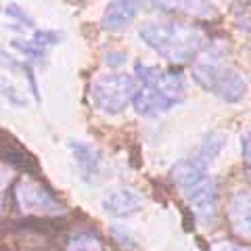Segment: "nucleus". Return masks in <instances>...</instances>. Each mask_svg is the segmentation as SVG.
I'll use <instances>...</instances> for the list:
<instances>
[{
	"label": "nucleus",
	"mask_w": 251,
	"mask_h": 251,
	"mask_svg": "<svg viewBox=\"0 0 251 251\" xmlns=\"http://www.w3.org/2000/svg\"><path fill=\"white\" fill-rule=\"evenodd\" d=\"M67 251H103V247L92 232H77L67 243Z\"/></svg>",
	"instance_id": "obj_14"
},
{
	"label": "nucleus",
	"mask_w": 251,
	"mask_h": 251,
	"mask_svg": "<svg viewBox=\"0 0 251 251\" xmlns=\"http://www.w3.org/2000/svg\"><path fill=\"white\" fill-rule=\"evenodd\" d=\"M193 80L203 90L211 92L224 103H239L247 92V82L239 69L228 63V54L220 44H211L193 59Z\"/></svg>",
	"instance_id": "obj_3"
},
{
	"label": "nucleus",
	"mask_w": 251,
	"mask_h": 251,
	"mask_svg": "<svg viewBox=\"0 0 251 251\" xmlns=\"http://www.w3.org/2000/svg\"><path fill=\"white\" fill-rule=\"evenodd\" d=\"M15 201L19 209L27 216H40V218H52L65 214V207L59 199L49 191L42 182L34 178H21L15 186Z\"/></svg>",
	"instance_id": "obj_6"
},
{
	"label": "nucleus",
	"mask_w": 251,
	"mask_h": 251,
	"mask_svg": "<svg viewBox=\"0 0 251 251\" xmlns=\"http://www.w3.org/2000/svg\"><path fill=\"white\" fill-rule=\"evenodd\" d=\"M138 36L149 49L174 65L191 63L205 44L203 31L186 21L161 19L140 25Z\"/></svg>",
	"instance_id": "obj_2"
},
{
	"label": "nucleus",
	"mask_w": 251,
	"mask_h": 251,
	"mask_svg": "<svg viewBox=\"0 0 251 251\" xmlns=\"http://www.w3.org/2000/svg\"><path fill=\"white\" fill-rule=\"evenodd\" d=\"M0 159H4L9 166L25 172V174H36L38 172V163L34 157L25 149H21L17 140L2 130H0Z\"/></svg>",
	"instance_id": "obj_10"
},
{
	"label": "nucleus",
	"mask_w": 251,
	"mask_h": 251,
	"mask_svg": "<svg viewBox=\"0 0 251 251\" xmlns=\"http://www.w3.org/2000/svg\"><path fill=\"white\" fill-rule=\"evenodd\" d=\"M143 2L145 0H109L103 19H100V25L109 31H120L128 27L132 19L138 15Z\"/></svg>",
	"instance_id": "obj_8"
},
{
	"label": "nucleus",
	"mask_w": 251,
	"mask_h": 251,
	"mask_svg": "<svg viewBox=\"0 0 251 251\" xmlns=\"http://www.w3.org/2000/svg\"><path fill=\"white\" fill-rule=\"evenodd\" d=\"M11 46L15 50H19L21 54H25L29 61H36V63H42L46 59V49L38 46L34 40H13Z\"/></svg>",
	"instance_id": "obj_15"
},
{
	"label": "nucleus",
	"mask_w": 251,
	"mask_h": 251,
	"mask_svg": "<svg viewBox=\"0 0 251 251\" xmlns=\"http://www.w3.org/2000/svg\"><path fill=\"white\" fill-rule=\"evenodd\" d=\"M69 151H72L75 166L80 170V176L84 182H97L100 176V168H103V161H100V153L94 147L80 143V140H74L69 143Z\"/></svg>",
	"instance_id": "obj_9"
},
{
	"label": "nucleus",
	"mask_w": 251,
	"mask_h": 251,
	"mask_svg": "<svg viewBox=\"0 0 251 251\" xmlns=\"http://www.w3.org/2000/svg\"><path fill=\"white\" fill-rule=\"evenodd\" d=\"M249 191H237L228 205V220L232 224V230L243 239H249Z\"/></svg>",
	"instance_id": "obj_12"
},
{
	"label": "nucleus",
	"mask_w": 251,
	"mask_h": 251,
	"mask_svg": "<svg viewBox=\"0 0 251 251\" xmlns=\"http://www.w3.org/2000/svg\"><path fill=\"white\" fill-rule=\"evenodd\" d=\"M224 145H226V136L218 134V132H211V134L205 136V140L201 143L199 153H197V159L203 161V163L216 159V157L220 155V151L224 149Z\"/></svg>",
	"instance_id": "obj_13"
},
{
	"label": "nucleus",
	"mask_w": 251,
	"mask_h": 251,
	"mask_svg": "<svg viewBox=\"0 0 251 251\" xmlns=\"http://www.w3.org/2000/svg\"><path fill=\"white\" fill-rule=\"evenodd\" d=\"M2 191H4V170H0V203H2Z\"/></svg>",
	"instance_id": "obj_22"
},
{
	"label": "nucleus",
	"mask_w": 251,
	"mask_h": 251,
	"mask_svg": "<svg viewBox=\"0 0 251 251\" xmlns=\"http://www.w3.org/2000/svg\"><path fill=\"white\" fill-rule=\"evenodd\" d=\"M172 180L182 191L188 205L193 207L195 216L201 222H211L218 211V188L216 180L209 176L207 163L199 161L197 157L182 159L172 168Z\"/></svg>",
	"instance_id": "obj_4"
},
{
	"label": "nucleus",
	"mask_w": 251,
	"mask_h": 251,
	"mask_svg": "<svg viewBox=\"0 0 251 251\" xmlns=\"http://www.w3.org/2000/svg\"><path fill=\"white\" fill-rule=\"evenodd\" d=\"M134 111L143 117H157L168 113L172 107L180 105L186 97V84L180 72L161 69L157 65L134 67Z\"/></svg>",
	"instance_id": "obj_1"
},
{
	"label": "nucleus",
	"mask_w": 251,
	"mask_h": 251,
	"mask_svg": "<svg viewBox=\"0 0 251 251\" xmlns=\"http://www.w3.org/2000/svg\"><path fill=\"white\" fill-rule=\"evenodd\" d=\"M209 251H249L247 247H241L237 243H230V241H222V243H216Z\"/></svg>",
	"instance_id": "obj_19"
},
{
	"label": "nucleus",
	"mask_w": 251,
	"mask_h": 251,
	"mask_svg": "<svg viewBox=\"0 0 251 251\" xmlns=\"http://www.w3.org/2000/svg\"><path fill=\"white\" fill-rule=\"evenodd\" d=\"M0 90H2V94H4V97L11 100L13 105H23V99H21V97H17V90H15L11 84L0 82Z\"/></svg>",
	"instance_id": "obj_18"
},
{
	"label": "nucleus",
	"mask_w": 251,
	"mask_h": 251,
	"mask_svg": "<svg viewBox=\"0 0 251 251\" xmlns=\"http://www.w3.org/2000/svg\"><path fill=\"white\" fill-rule=\"evenodd\" d=\"M31 40L38 46H42V49H49V46H54L63 40V34H59V31H54V29H36Z\"/></svg>",
	"instance_id": "obj_16"
},
{
	"label": "nucleus",
	"mask_w": 251,
	"mask_h": 251,
	"mask_svg": "<svg viewBox=\"0 0 251 251\" xmlns=\"http://www.w3.org/2000/svg\"><path fill=\"white\" fill-rule=\"evenodd\" d=\"M4 13L9 15V17H13L15 21L23 23V25H25V27H34V25H36L34 19H31L29 15H27L25 11H23L21 6H17V4H9V6H6V9H4Z\"/></svg>",
	"instance_id": "obj_17"
},
{
	"label": "nucleus",
	"mask_w": 251,
	"mask_h": 251,
	"mask_svg": "<svg viewBox=\"0 0 251 251\" xmlns=\"http://www.w3.org/2000/svg\"><path fill=\"white\" fill-rule=\"evenodd\" d=\"M153 9L188 15L197 19H209L214 17V4L209 0H151Z\"/></svg>",
	"instance_id": "obj_11"
},
{
	"label": "nucleus",
	"mask_w": 251,
	"mask_h": 251,
	"mask_svg": "<svg viewBox=\"0 0 251 251\" xmlns=\"http://www.w3.org/2000/svg\"><path fill=\"white\" fill-rule=\"evenodd\" d=\"M128 59H126V52H111L107 54V63L109 65H122V63H126Z\"/></svg>",
	"instance_id": "obj_20"
},
{
	"label": "nucleus",
	"mask_w": 251,
	"mask_h": 251,
	"mask_svg": "<svg viewBox=\"0 0 251 251\" xmlns=\"http://www.w3.org/2000/svg\"><path fill=\"white\" fill-rule=\"evenodd\" d=\"M100 205H103L105 214L113 216V218H128L132 214L145 205V199L136 188L130 186H111L103 193V199H100Z\"/></svg>",
	"instance_id": "obj_7"
},
{
	"label": "nucleus",
	"mask_w": 251,
	"mask_h": 251,
	"mask_svg": "<svg viewBox=\"0 0 251 251\" xmlns=\"http://www.w3.org/2000/svg\"><path fill=\"white\" fill-rule=\"evenodd\" d=\"M241 151H243V159L249 163V132H245V136L241 138Z\"/></svg>",
	"instance_id": "obj_21"
},
{
	"label": "nucleus",
	"mask_w": 251,
	"mask_h": 251,
	"mask_svg": "<svg viewBox=\"0 0 251 251\" xmlns=\"http://www.w3.org/2000/svg\"><path fill=\"white\" fill-rule=\"evenodd\" d=\"M136 84L128 74H105L99 75L90 86L92 105L107 115L122 113L132 103Z\"/></svg>",
	"instance_id": "obj_5"
}]
</instances>
